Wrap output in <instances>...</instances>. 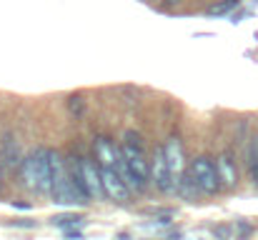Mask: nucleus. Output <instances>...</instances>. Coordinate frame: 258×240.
<instances>
[{
	"label": "nucleus",
	"instance_id": "nucleus-10",
	"mask_svg": "<svg viewBox=\"0 0 258 240\" xmlns=\"http://www.w3.org/2000/svg\"><path fill=\"white\" fill-rule=\"evenodd\" d=\"M166 158H168V168H171V175H173V185L180 183V178L185 175V150H183V143L180 138H168L166 143Z\"/></svg>",
	"mask_w": 258,
	"mask_h": 240
},
{
	"label": "nucleus",
	"instance_id": "nucleus-14",
	"mask_svg": "<svg viewBox=\"0 0 258 240\" xmlns=\"http://www.w3.org/2000/svg\"><path fill=\"white\" fill-rule=\"evenodd\" d=\"M78 100H81V98H78V95H73V98L68 100V108H71L76 115H83V113H86V105H78Z\"/></svg>",
	"mask_w": 258,
	"mask_h": 240
},
{
	"label": "nucleus",
	"instance_id": "nucleus-13",
	"mask_svg": "<svg viewBox=\"0 0 258 240\" xmlns=\"http://www.w3.org/2000/svg\"><path fill=\"white\" fill-rule=\"evenodd\" d=\"M236 5H238V0H223V3H218V5H211L206 13H208V15H223V13H231Z\"/></svg>",
	"mask_w": 258,
	"mask_h": 240
},
{
	"label": "nucleus",
	"instance_id": "nucleus-6",
	"mask_svg": "<svg viewBox=\"0 0 258 240\" xmlns=\"http://www.w3.org/2000/svg\"><path fill=\"white\" fill-rule=\"evenodd\" d=\"M151 183L158 193H173L175 185H173V175L171 168H168V158H166V145L161 143L151 158Z\"/></svg>",
	"mask_w": 258,
	"mask_h": 240
},
{
	"label": "nucleus",
	"instance_id": "nucleus-7",
	"mask_svg": "<svg viewBox=\"0 0 258 240\" xmlns=\"http://www.w3.org/2000/svg\"><path fill=\"white\" fill-rule=\"evenodd\" d=\"M100 170V180H103V190H105V198L113 200V203H128L133 190L128 188V183L123 180L120 170L118 168H98Z\"/></svg>",
	"mask_w": 258,
	"mask_h": 240
},
{
	"label": "nucleus",
	"instance_id": "nucleus-1",
	"mask_svg": "<svg viewBox=\"0 0 258 240\" xmlns=\"http://www.w3.org/2000/svg\"><path fill=\"white\" fill-rule=\"evenodd\" d=\"M118 153H120L118 170H120L123 180L128 183V188L133 193H146V188L151 185V160L146 155V145H143L141 133L125 130Z\"/></svg>",
	"mask_w": 258,
	"mask_h": 240
},
{
	"label": "nucleus",
	"instance_id": "nucleus-9",
	"mask_svg": "<svg viewBox=\"0 0 258 240\" xmlns=\"http://www.w3.org/2000/svg\"><path fill=\"white\" fill-rule=\"evenodd\" d=\"M93 155L98 168H120V153L113 145V140L105 135H98L93 140Z\"/></svg>",
	"mask_w": 258,
	"mask_h": 240
},
{
	"label": "nucleus",
	"instance_id": "nucleus-16",
	"mask_svg": "<svg viewBox=\"0 0 258 240\" xmlns=\"http://www.w3.org/2000/svg\"><path fill=\"white\" fill-rule=\"evenodd\" d=\"M216 235H218L221 240H226L228 235H231V228H226V225H218V228H216Z\"/></svg>",
	"mask_w": 258,
	"mask_h": 240
},
{
	"label": "nucleus",
	"instance_id": "nucleus-8",
	"mask_svg": "<svg viewBox=\"0 0 258 240\" xmlns=\"http://www.w3.org/2000/svg\"><path fill=\"white\" fill-rule=\"evenodd\" d=\"M25 160V150H23V143L18 140L15 133H5L3 140H0V163L5 170H20Z\"/></svg>",
	"mask_w": 258,
	"mask_h": 240
},
{
	"label": "nucleus",
	"instance_id": "nucleus-5",
	"mask_svg": "<svg viewBox=\"0 0 258 240\" xmlns=\"http://www.w3.org/2000/svg\"><path fill=\"white\" fill-rule=\"evenodd\" d=\"M188 175L196 183V188H198L201 195H216L221 190L218 173H216V160H211L208 155H198V158L190 160Z\"/></svg>",
	"mask_w": 258,
	"mask_h": 240
},
{
	"label": "nucleus",
	"instance_id": "nucleus-17",
	"mask_svg": "<svg viewBox=\"0 0 258 240\" xmlns=\"http://www.w3.org/2000/svg\"><path fill=\"white\" fill-rule=\"evenodd\" d=\"M251 175H253V183H256V188H258V163L251 165Z\"/></svg>",
	"mask_w": 258,
	"mask_h": 240
},
{
	"label": "nucleus",
	"instance_id": "nucleus-2",
	"mask_svg": "<svg viewBox=\"0 0 258 240\" xmlns=\"http://www.w3.org/2000/svg\"><path fill=\"white\" fill-rule=\"evenodd\" d=\"M18 183L30 190V193H38V195H50V188H53V163H50V150L45 148H33L20 170H18Z\"/></svg>",
	"mask_w": 258,
	"mask_h": 240
},
{
	"label": "nucleus",
	"instance_id": "nucleus-15",
	"mask_svg": "<svg viewBox=\"0 0 258 240\" xmlns=\"http://www.w3.org/2000/svg\"><path fill=\"white\" fill-rule=\"evenodd\" d=\"M248 235H251V225L248 223H238V238L246 240Z\"/></svg>",
	"mask_w": 258,
	"mask_h": 240
},
{
	"label": "nucleus",
	"instance_id": "nucleus-3",
	"mask_svg": "<svg viewBox=\"0 0 258 240\" xmlns=\"http://www.w3.org/2000/svg\"><path fill=\"white\" fill-rule=\"evenodd\" d=\"M50 163H53V188H50L53 203H58V205H86V203H90L81 193V188L76 185L71 168L66 165V160L58 150H50Z\"/></svg>",
	"mask_w": 258,
	"mask_h": 240
},
{
	"label": "nucleus",
	"instance_id": "nucleus-11",
	"mask_svg": "<svg viewBox=\"0 0 258 240\" xmlns=\"http://www.w3.org/2000/svg\"><path fill=\"white\" fill-rule=\"evenodd\" d=\"M216 173H218V183H221V188H226V190H233L236 185H238V165H236V158L231 155V153H221L218 158H216Z\"/></svg>",
	"mask_w": 258,
	"mask_h": 240
},
{
	"label": "nucleus",
	"instance_id": "nucleus-18",
	"mask_svg": "<svg viewBox=\"0 0 258 240\" xmlns=\"http://www.w3.org/2000/svg\"><path fill=\"white\" fill-rule=\"evenodd\" d=\"M0 188H3V163H0Z\"/></svg>",
	"mask_w": 258,
	"mask_h": 240
},
{
	"label": "nucleus",
	"instance_id": "nucleus-12",
	"mask_svg": "<svg viewBox=\"0 0 258 240\" xmlns=\"http://www.w3.org/2000/svg\"><path fill=\"white\" fill-rule=\"evenodd\" d=\"M175 193H178L180 198L190 200V203H193V200H198V195H201V193H198V188H196V183L190 180V175H188V173H185V175L180 178V183L175 185Z\"/></svg>",
	"mask_w": 258,
	"mask_h": 240
},
{
	"label": "nucleus",
	"instance_id": "nucleus-4",
	"mask_svg": "<svg viewBox=\"0 0 258 240\" xmlns=\"http://www.w3.org/2000/svg\"><path fill=\"white\" fill-rule=\"evenodd\" d=\"M68 168H71V175H73L76 185L81 188V193L86 195L88 200H100V198H105L103 180H100V170H98L95 160L76 155V158H71Z\"/></svg>",
	"mask_w": 258,
	"mask_h": 240
}]
</instances>
